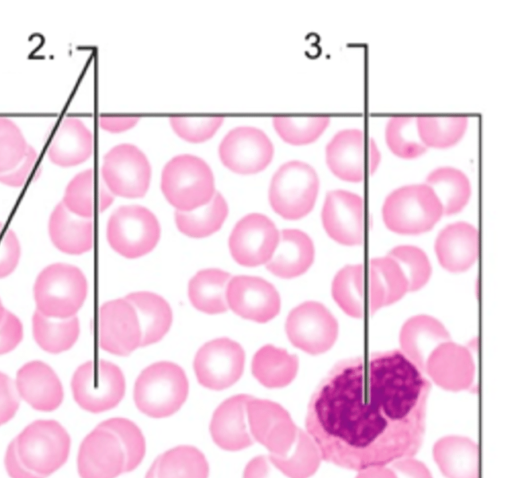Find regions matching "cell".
I'll list each match as a JSON object with an SVG mask.
<instances>
[{
  "mask_svg": "<svg viewBox=\"0 0 512 478\" xmlns=\"http://www.w3.org/2000/svg\"><path fill=\"white\" fill-rule=\"evenodd\" d=\"M448 341H451V337L443 324L428 315L409 318L399 336L401 351L424 372L431 352Z\"/></svg>",
  "mask_w": 512,
  "mask_h": 478,
  "instance_id": "26",
  "label": "cell"
},
{
  "mask_svg": "<svg viewBox=\"0 0 512 478\" xmlns=\"http://www.w3.org/2000/svg\"><path fill=\"white\" fill-rule=\"evenodd\" d=\"M322 223L326 233L336 242L353 246L364 239V201L359 195L333 190L327 193Z\"/></svg>",
  "mask_w": 512,
  "mask_h": 478,
  "instance_id": "18",
  "label": "cell"
},
{
  "mask_svg": "<svg viewBox=\"0 0 512 478\" xmlns=\"http://www.w3.org/2000/svg\"><path fill=\"white\" fill-rule=\"evenodd\" d=\"M313 260L314 245L310 237L297 229H284L266 268L280 278L289 279L305 273Z\"/></svg>",
  "mask_w": 512,
  "mask_h": 478,
  "instance_id": "27",
  "label": "cell"
},
{
  "mask_svg": "<svg viewBox=\"0 0 512 478\" xmlns=\"http://www.w3.org/2000/svg\"><path fill=\"white\" fill-rule=\"evenodd\" d=\"M13 440L23 465L41 478L58 470L69 455L70 436L54 420H37Z\"/></svg>",
  "mask_w": 512,
  "mask_h": 478,
  "instance_id": "6",
  "label": "cell"
},
{
  "mask_svg": "<svg viewBox=\"0 0 512 478\" xmlns=\"http://www.w3.org/2000/svg\"><path fill=\"white\" fill-rule=\"evenodd\" d=\"M6 311L7 310L5 309V307L3 306V304L0 300V323H1L2 319L4 318Z\"/></svg>",
  "mask_w": 512,
  "mask_h": 478,
  "instance_id": "58",
  "label": "cell"
},
{
  "mask_svg": "<svg viewBox=\"0 0 512 478\" xmlns=\"http://www.w3.org/2000/svg\"><path fill=\"white\" fill-rule=\"evenodd\" d=\"M243 478H287L270 462L268 456H257L246 465Z\"/></svg>",
  "mask_w": 512,
  "mask_h": 478,
  "instance_id": "52",
  "label": "cell"
},
{
  "mask_svg": "<svg viewBox=\"0 0 512 478\" xmlns=\"http://www.w3.org/2000/svg\"><path fill=\"white\" fill-rule=\"evenodd\" d=\"M100 425L118 438L125 455V472L134 470L141 463L146 450L145 439L138 426L124 418H111Z\"/></svg>",
  "mask_w": 512,
  "mask_h": 478,
  "instance_id": "45",
  "label": "cell"
},
{
  "mask_svg": "<svg viewBox=\"0 0 512 478\" xmlns=\"http://www.w3.org/2000/svg\"><path fill=\"white\" fill-rule=\"evenodd\" d=\"M37 156V151L30 145L26 156L15 168L0 174V183L10 187L24 185L35 167Z\"/></svg>",
  "mask_w": 512,
  "mask_h": 478,
  "instance_id": "51",
  "label": "cell"
},
{
  "mask_svg": "<svg viewBox=\"0 0 512 478\" xmlns=\"http://www.w3.org/2000/svg\"><path fill=\"white\" fill-rule=\"evenodd\" d=\"M428 185L441 203L444 215L460 212L468 203L471 186L467 176L453 167H439L426 178Z\"/></svg>",
  "mask_w": 512,
  "mask_h": 478,
  "instance_id": "36",
  "label": "cell"
},
{
  "mask_svg": "<svg viewBox=\"0 0 512 478\" xmlns=\"http://www.w3.org/2000/svg\"><path fill=\"white\" fill-rule=\"evenodd\" d=\"M93 152V135L76 117H66L58 125L47 150L52 163L68 168L85 162Z\"/></svg>",
  "mask_w": 512,
  "mask_h": 478,
  "instance_id": "25",
  "label": "cell"
},
{
  "mask_svg": "<svg viewBox=\"0 0 512 478\" xmlns=\"http://www.w3.org/2000/svg\"><path fill=\"white\" fill-rule=\"evenodd\" d=\"M73 397L86 411L100 413L116 407L125 394V378L118 366L100 360L80 365L71 380Z\"/></svg>",
  "mask_w": 512,
  "mask_h": 478,
  "instance_id": "8",
  "label": "cell"
},
{
  "mask_svg": "<svg viewBox=\"0 0 512 478\" xmlns=\"http://www.w3.org/2000/svg\"><path fill=\"white\" fill-rule=\"evenodd\" d=\"M425 373L441 388L456 392L470 388L475 366L467 348L448 341L428 356Z\"/></svg>",
  "mask_w": 512,
  "mask_h": 478,
  "instance_id": "20",
  "label": "cell"
},
{
  "mask_svg": "<svg viewBox=\"0 0 512 478\" xmlns=\"http://www.w3.org/2000/svg\"><path fill=\"white\" fill-rule=\"evenodd\" d=\"M5 467L11 478H41L30 472L21 462L14 440L9 444L5 455Z\"/></svg>",
  "mask_w": 512,
  "mask_h": 478,
  "instance_id": "54",
  "label": "cell"
},
{
  "mask_svg": "<svg viewBox=\"0 0 512 478\" xmlns=\"http://www.w3.org/2000/svg\"><path fill=\"white\" fill-rule=\"evenodd\" d=\"M330 123L327 116H276L273 126L277 134L288 144L306 145L317 140Z\"/></svg>",
  "mask_w": 512,
  "mask_h": 478,
  "instance_id": "43",
  "label": "cell"
},
{
  "mask_svg": "<svg viewBox=\"0 0 512 478\" xmlns=\"http://www.w3.org/2000/svg\"><path fill=\"white\" fill-rule=\"evenodd\" d=\"M20 405L15 383L0 372V425L14 417Z\"/></svg>",
  "mask_w": 512,
  "mask_h": 478,
  "instance_id": "50",
  "label": "cell"
},
{
  "mask_svg": "<svg viewBox=\"0 0 512 478\" xmlns=\"http://www.w3.org/2000/svg\"><path fill=\"white\" fill-rule=\"evenodd\" d=\"M290 342L306 353L317 355L329 350L338 336V323L327 308L315 301L295 307L285 325Z\"/></svg>",
  "mask_w": 512,
  "mask_h": 478,
  "instance_id": "11",
  "label": "cell"
},
{
  "mask_svg": "<svg viewBox=\"0 0 512 478\" xmlns=\"http://www.w3.org/2000/svg\"><path fill=\"white\" fill-rule=\"evenodd\" d=\"M161 190L177 211H192L207 204L214 196L213 172L198 156L177 155L162 170Z\"/></svg>",
  "mask_w": 512,
  "mask_h": 478,
  "instance_id": "2",
  "label": "cell"
},
{
  "mask_svg": "<svg viewBox=\"0 0 512 478\" xmlns=\"http://www.w3.org/2000/svg\"><path fill=\"white\" fill-rule=\"evenodd\" d=\"M32 333L38 346L52 354L69 350L80 334L76 316L64 319L50 318L35 310L32 316Z\"/></svg>",
  "mask_w": 512,
  "mask_h": 478,
  "instance_id": "35",
  "label": "cell"
},
{
  "mask_svg": "<svg viewBox=\"0 0 512 478\" xmlns=\"http://www.w3.org/2000/svg\"><path fill=\"white\" fill-rule=\"evenodd\" d=\"M442 215L440 201L426 184L406 185L392 191L382 207L386 227L405 235L431 230Z\"/></svg>",
  "mask_w": 512,
  "mask_h": 478,
  "instance_id": "5",
  "label": "cell"
},
{
  "mask_svg": "<svg viewBox=\"0 0 512 478\" xmlns=\"http://www.w3.org/2000/svg\"><path fill=\"white\" fill-rule=\"evenodd\" d=\"M138 121L139 118L134 116H101L99 118V125L108 132L119 133L133 128Z\"/></svg>",
  "mask_w": 512,
  "mask_h": 478,
  "instance_id": "55",
  "label": "cell"
},
{
  "mask_svg": "<svg viewBox=\"0 0 512 478\" xmlns=\"http://www.w3.org/2000/svg\"><path fill=\"white\" fill-rule=\"evenodd\" d=\"M141 328L134 307L125 298L104 303L99 312V343L103 350L120 356L141 346Z\"/></svg>",
  "mask_w": 512,
  "mask_h": 478,
  "instance_id": "17",
  "label": "cell"
},
{
  "mask_svg": "<svg viewBox=\"0 0 512 478\" xmlns=\"http://www.w3.org/2000/svg\"><path fill=\"white\" fill-rule=\"evenodd\" d=\"M364 269L362 265H348L334 277L332 296L349 316L360 318L364 313Z\"/></svg>",
  "mask_w": 512,
  "mask_h": 478,
  "instance_id": "41",
  "label": "cell"
},
{
  "mask_svg": "<svg viewBox=\"0 0 512 478\" xmlns=\"http://www.w3.org/2000/svg\"><path fill=\"white\" fill-rule=\"evenodd\" d=\"M280 233L265 215L252 213L234 226L228 245L233 259L240 265L256 267L266 264L272 257Z\"/></svg>",
  "mask_w": 512,
  "mask_h": 478,
  "instance_id": "15",
  "label": "cell"
},
{
  "mask_svg": "<svg viewBox=\"0 0 512 478\" xmlns=\"http://www.w3.org/2000/svg\"><path fill=\"white\" fill-rule=\"evenodd\" d=\"M435 252L441 266L450 272L468 270L478 257L477 229L466 222H457L440 231Z\"/></svg>",
  "mask_w": 512,
  "mask_h": 478,
  "instance_id": "24",
  "label": "cell"
},
{
  "mask_svg": "<svg viewBox=\"0 0 512 478\" xmlns=\"http://www.w3.org/2000/svg\"><path fill=\"white\" fill-rule=\"evenodd\" d=\"M145 478H157L156 474V462L154 461L148 472L146 473Z\"/></svg>",
  "mask_w": 512,
  "mask_h": 478,
  "instance_id": "57",
  "label": "cell"
},
{
  "mask_svg": "<svg viewBox=\"0 0 512 478\" xmlns=\"http://www.w3.org/2000/svg\"><path fill=\"white\" fill-rule=\"evenodd\" d=\"M394 260L404 274L408 291L421 289L431 276V265L426 254L415 246H397L387 255Z\"/></svg>",
  "mask_w": 512,
  "mask_h": 478,
  "instance_id": "44",
  "label": "cell"
},
{
  "mask_svg": "<svg viewBox=\"0 0 512 478\" xmlns=\"http://www.w3.org/2000/svg\"><path fill=\"white\" fill-rule=\"evenodd\" d=\"M365 135L359 129L337 132L326 145L325 158L330 171L348 182H361L365 176Z\"/></svg>",
  "mask_w": 512,
  "mask_h": 478,
  "instance_id": "23",
  "label": "cell"
},
{
  "mask_svg": "<svg viewBox=\"0 0 512 478\" xmlns=\"http://www.w3.org/2000/svg\"><path fill=\"white\" fill-rule=\"evenodd\" d=\"M251 397L244 394L232 396L215 410L210 423V434L220 448L237 451L252 445L253 439L246 422V403Z\"/></svg>",
  "mask_w": 512,
  "mask_h": 478,
  "instance_id": "22",
  "label": "cell"
},
{
  "mask_svg": "<svg viewBox=\"0 0 512 478\" xmlns=\"http://www.w3.org/2000/svg\"><path fill=\"white\" fill-rule=\"evenodd\" d=\"M228 215V206L224 197L215 192L205 205L192 211L175 212L178 230L186 236L202 238L218 231Z\"/></svg>",
  "mask_w": 512,
  "mask_h": 478,
  "instance_id": "37",
  "label": "cell"
},
{
  "mask_svg": "<svg viewBox=\"0 0 512 478\" xmlns=\"http://www.w3.org/2000/svg\"><path fill=\"white\" fill-rule=\"evenodd\" d=\"M106 235L109 245L117 253L134 259L154 249L160 238V225L147 208L126 205L111 214Z\"/></svg>",
  "mask_w": 512,
  "mask_h": 478,
  "instance_id": "9",
  "label": "cell"
},
{
  "mask_svg": "<svg viewBox=\"0 0 512 478\" xmlns=\"http://www.w3.org/2000/svg\"><path fill=\"white\" fill-rule=\"evenodd\" d=\"M319 191L315 169L299 160L282 164L274 173L269 186V202L281 217L297 220L313 209Z\"/></svg>",
  "mask_w": 512,
  "mask_h": 478,
  "instance_id": "7",
  "label": "cell"
},
{
  "mask_svg": "<svg viewBox=\"0 0 512 478\" xmlns=\"http://www.w3.org/2000/svg\"><path fill=\"white\" fill-rule=\"evenodd\" d=\"M355 478H397L390 467H373L359 471Z\"/></svg>",
  "mask_w": 512,
  "mask_h": 478,
  "instance_id": "56",
  "label": "cell"
},
{
  "mask_svg": "<svg viewBox=\"0 0 512 478\" xmlns=\"http://www.w3.org/2000/svg\"><path fill=\"white\" fill-rule=\"evenodd\" d=\"M385 140L390 151L403 159H414L427 150L421 142L416 126V117H391L385 128Z\"/></svg>",
  "mask_w": 512,
  "mask_h": 478,
  "instance_id": "42",
  "label": "cell"
},
{
  "mask_svg": "<svg viewBox=\"0 0 512 478\" xmlns=\"http://www.w3.org/2000/svg\"><path fill=\"white\" fill-rule=\"evenodd\" d=\"M169 121L173 131L180 138L191 143H201L213 137L222 125L224 117L172 116Z\"/></svg>",
  "mask_w": 512,
  "mask_h": 478,
  "instance_id": "47",
  "label": "cell"
},
{
  "mask_svg": "<svg viewBox=\"0 0 512 478\" xmlns=\"http://www.w3.org/2000/svg\"><path fill=\"white\" fill-rule=\"evenodd\" d=\"M272 465L287 478H309L318 469L320 452L307 432L298 429L296 440L291 449L283 456L270 454Z\"/></svg>",
  "mask_w": 512,
  "mask_h": 478,
  "instance_id": "38",
  "label": "cell"
},
{
  "mask_svg": "<svg viewBox=\"0 0 512 478\" xmlns=\"http://www.w3.org/2000/svg\"><path fill=\"white\" fill-rule=\"evenodd\" d=\"M77 467L81 478H116L125 472V455L116 435L99 424L82 441Z\"/></svg>",
  "mask_w": 512,
  "mask_h": 478,
  "instance_id": "19",
  "label": "cell"
},
{
  "mask_svg": "<svg viewBox=\"0 0 512 478\" xmlns=\"http://www.w3.org/2000/svg\"><path fill=\"white\" fill-rule=\"evenodd\" d=\"M48 233L53 245L63 253L79 255L93 246V221L71 213L58 203L49 218Z\"/></svg>",
  "mask_w": 512,
  "mask_h": 478,
  "instance_id": "28",
  "label": "cell"
},
{
  "mask_svg": "<svg viewBox=\"0 0 512 478\" xmlns=\"http://www.w3.org/2000/svg\"><path fill=\"white\" fill-rule=\"evenodd\" d=\"M246 416L253 439L272 455L288 453L296 440L298 428L281 405L251 397L246 403Z\"/></svg>",
  "mask_w": 512,
  "mask_h": 478,
  "instance_id": "14",
  "label": "cell"
},
{
  "mask_svg": "<svg viewBox=\"0 0 512 478\" xmlns=\"http://www.w3.org/2000/svg\"><path fill=\"white\" fill-rule=\"evenodd\" d=\"M23 339V326L19 318L6 311L0 323V355L14 350Z\"/></svg>",
  "mask_w": 512,
  "mask_h": 478,
  "instance_id": "49",
  "label": "cell"
},
{
  "mask_svg": "<svg viewBox=\"0 0 512 478\" xmlns=\"http://www.w3.org/2000/svg\"><path fill=\"white\" fill-rule=\"evenodd\" d=\"M431 389L426 373L402 351L336 363L313 392L305 426L321 459L362 471L412 458L426 429Z\"/></svg>",
  "mask_w": 512,
  "mask_h": 478,
  "instance_id": "1",
  "label": "cell"
},
{
  "mask_svg": "<svg viewBox=\"0 0 512 478\" xmlns=\"http://www.w3.org/2000/svg\"><path fill=\"white\" fill-rule=\"evenodd\" d=\"M369 272L371 313L398 301L408 291L404 274L388 256L372 259Z\"/></svg>",
  "mask_w": 512,
  "mask_h": 478,
  "instance_id": "32",
  "label": "cell"
},
{
  "mask_svg": "<svg viewBox=\"0 0 512 478\" xmlns=\"http://www.w3.org/2000/svg\"><path fill=\"white\" fill-rule=\"evenodd\" d=\"M433 457L446 478H479L477 444L463 436H446L433 447Z\"/></svg>",
  "mask_w": 512,
  "mask_h": 478,
  "instance_id": "30",
  "label": "cell"
},
{
  "mask_svg": "<svg viewBox=\"0 0 512 478\" xmlns=\"http://www.w3.org/2000/svg\"><path fill=\"white\" fill-rule=\"evenodd\" d=\"M397 478H432L428 468L420 461L405 458L391 463Z\"/></svg>",
  "mask_w": 512,
  "mask_h": 478,
  "instance_id": "53",
  "label": "cell"
},
{
  "mask_svg": "<svg viewBox=\"0 0 512 478\" xmlns=\"http://www.w3.org/2000/svg\"><path fill=\"white\" fill-rule=\"evenodd\" d=\"M20 256L21 247L16 234L0 222V279L16 269Z\"/></svg>",
  "mask_w": 512,
  "mask_h": 478,
  "instance_id": "48",
  "label": "cell"
},
{
  "mask_svg": "<svg viewBox=\"0 0 512 478\" xmlns=\"http://www.w3.org/2000/svg\"><path fill=\"white\" fill-rule=\"evenodd\" d=\"M188 390V380L180 366L167 361L157 362L138 376L134 401L137 408L149 417H168L181 408Z\"/></svg>",
  "mask_w": 512,
  "mask_h": 478,
  "instance_id": "4",
  "label": "cell"
},
{
  "mask_svg": "<svg viewBox=\"0 0 512 478\" xmlns=\"http://www.w3.org/2000/svg\"><path fill=\"white\" fill-rule=\"evenodd\" d=\"M15 386L19 397L39 411L55 410L63 401V387L58 376L39 360L27 362L18 370Z\"/></svg>",
  "mask_w": 512,
  "mask_h": 478,
  "instance_id": "21",
  "label": "cell"
},
{
  "mask_svg": "<svg viewBox=\"0 0 512 478\" xmlns=\"http://www.w3.org/2000/svg\"><path fill=\"white\" fill-rule=\"evenodd\" d=\"M101 176L112 194L139 198L148 191L151 166L138 147L122 143L110 149L103 157Z\"/></svg>",
  "mask_w": 512,
  "mask_h": 478,
  "instance_id": "10",
  "label": "cell"
},
{
  "mask_svg": "<svg viewBox=\"0 0 512 478\" xmlns=\"http://www.w3.org/2000/svg\"><path fill=\"white\" fill-rule=\"evenodd\" d=\"M226 301L234 313L258 323L268 322L280 310V296L275 287L254 276L231 278L226 288Z\"/></svg>",
  "mask_w": 512,
  "mask_h": 478,
  "instance_id": "16",
  "label": "cell"
},
{
  "mask_svg": "<svg viewBox=\"0 0 512 478\" xmlns=\"http://www.w3.org/2000/svg\"><path fill=\"white\" fill-rule=\"evenodd\" d=\"M229 280L230 274L219 269L197 272L188 284V296L192 305L207 314L226 312V288Z\"/></svg>",
  "mask_w": 512,
  "mask_h": 478,
  "instance_id": "34",
  "label": "cell"
},
{
  "mask_svg": "<svg viewBox=\"0 0 512 478\" xmlns=\"http://www.w3.org/2000/svg\"><path fill=\"white\" fill-rule=\"evenodd\" d=\"M157 478H208L204 454L193 446H177L155 460Z\"/></svg>",
  "mask_w": 512,
  "mask_h": 478,
  "instance_id": "39",
  "label": "cell"
},
{
  "mask_svg": "<svg viewBox=\"0 0 512 478\" xmlns=\"http://www.w3.org/2000/svg\"><path fill=\"white\" fill-rule=\"evenodd\" d=\"M71 213L87 219L102 212L113 202V195L93 169L75 175L67 184L61 201Z\"/></svg>",
  "mask_w": 512,
  "mask_h": 478,
  "instance_id": "29",
  "label": "cell"
},
{
  "mask_svg": "<svg viewBox=\"0 0 512 478\" xmlns=\"http://www.w3.org/2000/svg\"><path fill=\"white\" fill-rule=\"evenodd\" d=\"M87 280L76 266L54 263L37 276L33 295L36 310L50 318L76 316L87 296Z\"/></svg>",
  "mask_w": 512,
  "mask_h": 478,
  "instance_id": "3",
  "label": "cell"
},
{
  "mask_svg": "<svg viewBox=\"0 0 512 478\" xmlns=\"http://www.w3.org/2000/svg\"><path fill=\"white\" fill-rule=\"evenodd\" d=\"M222 164L241 174H256L272 161L274 146L269 137L252 126H238L230 130L218 148Z\"/></svg>",
  "mask_w": 512,
  "mask_h": 478,
  "instance_id": "12",
  "label": "cell"
},
{
  "mask_svg": "<svg viewBox=\"0 0 512 478\" xmlns=\"http://www.w3.org/2000/svg\"><path fill=\"white\" fill-rule=\"evenodd\" d=\"M419 138L424 146L448 148L459 142L467 126L466 116H419L416 117Z\"/></svg>",
  "mask_w": 512,
  "mask_h": 478,
  "instance_id": "40",
  "label": "cell"
},
{
  "mask_svg": "<svg viewBox=\"0 0 512 478\" xmlns=\"http://www.w3.org/2000/svg\"><path fill=\"white\" fill-rule=\"evenodd\" d=\"M298 357L273 345L261 347L252 360L253 376L267 388L289 385L298 371Z\"/></svg>",
  "mask_w": 512,
  "mask_h": 478,
  "instance_id": "33",
  "label": "cell"
},
{
  "mask_svg": "<svg viewBox=\"0 0 512 478\" xmlns=\"http://www.w3.org/2000/svg\"><path fill=\"white\" fill-rule=\"evenodd\" d=\"M29 146L18 125L0 117V174L15 168L26 156Z\"/></svg>",
  "mask_w": 512,
  "mask_h": 478,
  "instance_id": "46",
  "label": "cell"
},
{
  "mask_svg": "<svg viewBox=\"0 0 512 478\" xmlns=\"http://www.w3.org/2000/svg\"><path fill=\"white\" fill-rule=\"evenodd\" d=\"M125 299L136 311L141 328V346L161 340L172 323V311L166 300L151 292H134Z\"/></svg>",
  "mask_w": 512,
  "mask_h": 478,
  "instance_id": "31",
  "label": "cell"
},
{
  "mask_svg": "<svg viewBox=\"0 0 512 478\" xmlns=\"http://www.w3.org/2000/svg\"><path fill=\"white\" fill-rule=\"evenodd\" d=\"M245 353L229 338H218L204 344L194 358L198 382L212 390H223L236 383L244 369Z\"/></svg>",
  "mask_w": 512,
  "mask_h": 478,
  "instance_id": "13",
  "label": "cell"
}]
</instances>
